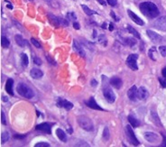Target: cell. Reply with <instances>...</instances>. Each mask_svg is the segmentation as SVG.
Masks as SVG:
<instances>
[{"mask_svg": "<svg viewBox=\"0 0 166 147\" xmlns=\"http://www.w3.org/2000/svg\"><path fill=\"white\" fill-rule=\"evenodd\" d=\"M139 9L141 13L145 15L148 18H155L160 14V11L158 9L157 5L153 2H143L139 5Z\"/></svg>", "mask_w": 166, "mask_h": 147, "instance_id": "cell-1", "label": "cell"}, {"mask_svg": "<svg viewBox=\"0 0 166 147\" xmlns=\"http://www.w3.org/2000/svg\"><path fill=\"white\" fill-rule=\"evenodd\" d=\"M103 78V94L105 98L107 99V101L109 103H114L116 100V95L113 92L112 89L110 88L108 85V82L107 83V78L105 76L102 77Z\"/></svg>", "mask_w": 166, "mask_h": 147, "instance_id": "cell-2", "label": "cell"}, {"mask_svg": "<svg viewBox=\"0 0 166 147\" xmlns=\"http://www.w3.org/2000/svg\"><path fill=\"white\" fill-rule=\"evenodd\" d=\"M77 121H78L79 126L83 130L89 131V132L94 130V125L91 119L89 118L88 117H86V115H80V117L77 118Z\"/></svg>", "mask_w": 166, "mask_h": 147, "instance_id": "cell-3", "label": "cell"}, {"mask_svg": "<svg viewBox=\"0 0 166 147\" xmlns=\"http://www.w3.org/2000/svg\"><path fill=\"white\" fill-rule=\"evenodd\" d=\"M17 91L18 92V94L20 96L25 98H28V99L32 98L34 96V93L33 89H32L31 88H29L27 85L23 84V83H19L17 85Z\"/></svg>", "mask_w": 166, "mask_h": 147, "instance_id": "cell-4", "label": "cell"}, {"mask_svg": "<svg viewBox=\"0 0 166 147\" xmlns=\"http://www.w3.org/2000/svg\"><path fill=\"white\" fill-rule=\"evenodd\" d=\"M137 59L138 55L137 54H130V55L126 59V65H127L132 71H137L138 66H137Z\"/></svg>", "mask_w": 166, "mask_h": 147, "instance_id": "cell-5", "label": "cell"}, {"mask_svg": "<svg viewBox=\"0 0 166 147\" xmlns=\"http://www.w3.org/2000/svg\"><path fill=\"white\" fill-rule=\"evenodd\" d=\"M126 135H127V137H128V140L130 141L131 144H133L134 145H138L140 143L138 141V139L136 138L135 133H134V131L132 129V126L131 125H128L126 126Z\"/></svg>", "mask_w": 166, "mask_h": 147, "instance_id": "cell-6", "label": "cell"}, {"mask_svg": "<svg viewBox=\"0 0 166 147\" xmlns=\"http://www.w3.org/2000/svg\"><path fill=\"white\" fill-rule=\"evenodd\" d=\"M56 105L59 107L65 108L66 110H70V109H72V108H73V104L72 103H70L69 100L64 99V98H57Z\"/></svg>", "mask_w": 166, "mask_h": 147, "instance_id": "cell-7", "label": "cell"}, {"mask_svg": "<svg viewBox=\"0 0 166 147\" xmlns=\"http://www.w3.org/2000/svg\"><path fill=\"white\" fill-rule=\"evenodd\" d=\"M146 33H147L148 37L152 40L153 43H163V38L160 34H158L157 33L154 32V31H152V30H147Z\"/></svg>", "mask_w": 166, "mask_h": 147, "instance_id": "cell-8", "label": "cell"}, {"mask_svg": "<svg viewBox=\"0 0 166 147\" xmlns=\"http://www.w3.org/2000/svg\"><path fill=\"white\" fill-rule=\"evenodd\" d=\"M52 125H51L50 123H42L40 125H37L35 126V129L50 135V134H52Z\"/></svg>", "mask_w": 166, "mask_h": 147, "instance_id": "cell-9", "label": "cell"}, {"mask_svg": "<svg viewBox=\"0 0 166 147\" xmlns=\"http://www.w3.org/2000/svg\"><path fill=\"white\" fill-rule=\"evenodd\" d=\"M154 26L161 31H166V16H162L154 22Z\"/></svg>", "mask_w": 166, "mask_h": 147, "instance_id": "cell-10", "label": "cell"}, {"mask_svg": "<svg viewBox=\"0 0 166 147\" xmlns=\"http://www.w3.org/2000/svg\"><path fill=\"white\" fill-rule=\"evenodd\" d=\"M145 138L149 143H157L159 141V135L153 132H145Z\"/></svg>", "mask_w": 166, "mask_h": 147, "instance_id": "cell-11", "label": "cell"}, {"mask_svg": "<svg viewBox=\"0 0 166 147\" xmlns=\"http://www.w3.org/2000/svg\"><path fill=\"white\" fill-rule=\"evenodd\" d=\"M109 83L111 85L112 87H114L115 89H120L123 85V81L120 78H118V77H112L111 79L109 80Z\"/></svg>", "mask_w": 166, "mask_h": 147, "instance_id": "cell-12", "label": "cell"}, {"mask_svg": "<svg viewBox=\"0 0 166 147\" xmlns=\"http://www.w3.org/2000/svg\"><path fill=\"white\" fill-rule=\"evenodd\" d=\"M127 13H128V15L131 18V20H133V22H135L136 25H145L144 21L142 20L139 16H137V15L134 12H132L131 10H127Z\"/></svg>", "mask_w": 166, "mask_h": 147, "instance_id": "cell-13", "label": "cell"}, {"mask_svg": "<svg viewBox=\"0 0 166 147\" xmlns=\"http://www.w3.org/2000/svg\"><path fill=\"white\" fill-rule=\"evenodd\" d=\"M85 104L88 106L89 107L92 108V109H96V110H103V108H102L101 106H99L98 105V103L96 102V100H95V98L93 97H91L90 98L89 101H85Z\"/></svg>", "mask_w": 166, "mask_h": 147, "instance_id": "cell-14", "label": "cell"}, {"mask_svg": "<svg viewBox=\"0 0 166 147\" xmlns=\"http://www.w3.org/2000/svg\"><path fill=\"white\" fill-rule=\"evenodd\" d=\"M73 49H74V51L79 54L80 56H81V57H85V52H84V50H83V48H82V46L80 44V43H79L77 40H74L73 41Z\"/></svg>", "mask_w": 166, "mask_h": 147, "instance_id": "cell-15", "label": "cell"}, {"mask_svg": "<svg viewBox=\"0 0 166 147\" xmlns=\"http://www.w3.org/2000/svg\"><path fill=\"white\" fill-rule=\"evenodd\" d=\"M148 97H149V93L147 89L145 87H140L137 90V98L139 99L144 100V99H146Z\"/></svg>", "mask_w": 166, "mask_h": 147, "instance_id": "cell-16", "label": "cell"}, {"mask_svg": "<svg viewBox=\"0 0 166 147\" xmlns=\"http://www.w3.org/2000/svg\"><path fill=\"white\" fill-rule=\"evenodd\" d=\"M137 88H136V86H133L132 88H130L129 89H128V91H127V96H128V98H129V99L130 100H136V98H137Z\"/></svg>", "mask_w": 166, "mask_h": 147, "instance_id": "cell-17", "label": "cell"}, {"mask_svg": "<svg viewBox=\"0 0 166 147\" xmlns=\"http://www.w3.org/2000/svg\"><path fill=\"white\" fill-rule=\"evenodd\" d=\"M30 75L32 78H34V79H41L43 76V72L41 71V69L34 68V69H32V71H30Z\"/></svg>", "mask_w": 166, "mask_h": 147, "instance_id": "cell-18", "label": "cell"}, {"mask_svg": "<svg viewBox=\"0 0 166 147\" xmlns=\"http://www.w3.org/2000/svg\"><path fill=\"white\" fill-rule=\"evenodd\" d=\"M13 86H14V80L12 79H8L6 80V90L10 96H14Z\"/></svg>", "mask_w": 166, "mask_h": 147, "instance_id": "cell-19", "label": "cell"}, {"mask_svg": "<svg viewBox=\"0 0 166 147\" xmlns=\"http://www.w3.org/2000/svg\"><path fill=\"white\" fill-rule=\"evenodd\" d=\"M128 121H129L130 125L133 127H137V126H140V121L134 115H129V117H128Z\"/></svg>", "mask_w": 166, "mask_h": 147, "instance_id": "cell-20", "label": "cell"}, {"mask_svg": "<svg viewBox=\"0 0 166 147\" xmlns=\"http://www.w3.org/2000/svg\"><path fill=\"white\" fill-rule=\"evenodd\" d=\"M56 135H57V136H58V138L60 139L61 141H62V142H67V135H66V134H65V132L63 131L62 129H61V128H58L57 130H56Z\"/></svg>", "mask_w": 166, "mask_h": 147, "instance_id": "cell-21", "label": "cell"}, {"mask_svg": "<svg viewBox=\"0 0 166 147\" xmlns=\"http://www.w3.org/2000/svg\"><path fill=\"white\" fill-rule=\"evenodd\" d=\"M14 39H15V42H17V43L21 46V47H25V46L28 43L27 41H25L23 38L22 37V35L20 34H17V35H15L14 36Z\"/></svg>", "mask_w": 166, "mask_h": 147, "instance_id": "cell-22", "label": "cell"}, {"mask_svg": "<svg viewBox=\"0 0 166 147\" xmlns=\"http://www.w3.org/2000/svg\"><path fill=\"white\" fill-rule=\"evenodd\" d=\"M148 55L150 57V59H152L153 60H157V51L155 47H152L149 50Z\"/></svg>", "mask_w": 166, "mask_h": 147, "instance_id": "cell-23", "label": "cell"}, {"mask_svg": "<svg viewBox=\"0 0 166 147\" xmlns=\"http://www.w3.org/2000/svg\"><path fill=\"white\" fill-rule=\"evenodd\" d=\"M48 17L50 19V22L52 23V25H56V26H60V18L59 17H56V16H54V15L52 14H49L48 15Z\"/></svg>", "mask_w": 166, "mask_h": 147, "instance_id": "cell-24", "label": "cell"}, {"mask_svg": "<svg viewBox=\"0 0 166 147\" xmlns=\"http://www.w3.org/2000/svg\"><path fill=\"white\" fill-rule=\"evenodd\" d=\"M127 31L130 33V34H133L134 36H135L136 38H137V39H140L141 38V36H140V34L137 32V31L134 28V27H132L131 25H127Z\"/></svg>", "mask_w": 166, "mask_h": 147, "instance_id": "cell-25", "label": "cell"}, {"mask_svg": "<svg viewBox=\"0 0 166 147\" xmlns=\"http://www.w3.org/2000/svg\"><path fill=\"white\" fill-rule=\"evenodd\" d=\"M81 6H82V9H83V11L85 12L86 14H88V15H93V14H97V12H95V11L91 10L90 7H88V6L85 5H81Z\"/></svg>", "mask_w": 166, "mask_h": 147, "instance_id": "cell-26", "label": "cell"}, {"mask_svg": "<svg viewBox=\"0 0 166 147\" xmlns=\"http://www.w3.org/2000/svg\"><path fill=\"white\" fill-rule=\"evenodd\" d=\"M1 45L4 48H8L10 45V41L7 37L6 36H2V41H1Z\"/></svg>", "mask_w": 166, "mask_h": 147, "instance_id": "cell-27", "label": "cell"}, {"mask_svg": "<svg viewBox=\"0 0 166 147\" xmlns=\"http://www.w3.org/2000/svg\"><path fill=\"white\" fill-rule=\"evenodd\" d=\"M10 139V135L9 133L7 132V131H5V132L2 133V135H1V142L2 144H5L6 142H7Z\"/></svg>", "mask_w": 166, "mask_h": 147, "instance_id": "cell-28", "label": "cell"}, {"mask_svg": "<svg viewBox=\"0 0 166 147\" xmlns=\"http://www.w3.org/2000/svg\"><path fill=\"white\" fill-rule=\"evenodd\" d=\"M21 60H22V65L23 67H26L28 65V63H29L28 56L26 55L25 53H22L21 54Z\"/></svg>", "mask_w": 166, "mask_h": 147, "instance_id": "cell-29", "label": "cell"}, {"mask_svg": "<svg viewBox=\"0 0 166 147\" xmlns=\"http://www.w3.org/2000/svg\"><path fill=\"white\" fill-rule=\"evenodd\" d=\"M151 117L154 120V122L156 124L157 126H162V124H161V121H160V118L158 117V115L155 112H151Z\"/></svg>", "mask_w": 166, "mask_h": 147, "instance_id": "cell-30", "label": "cell"}, {"mask_svg": "<svg viewBox=\"0 0 166 147\" xmlns=\"http://www.w3.org/2000/svg\"><path fill=\"white\" fill-rule=\"evenodd\" d=\"M124 42H125V44H127V45H129V46H134L135 44H136V41L135 40V39H133V38H125L124 39Z\"/></svg>", "mask_w": 166, "mask_h": 147, "instance_id": "cell-31", "label": "cell"}, {"mask_svg": "<svg viewBox=\"0 0 166 147\" xmlns=\"http://www.w3.org/2000/svg\"><path fill=\"white\" fill-rule=\"evenodd\" d=\"M67 18L70 21H73V22H75V20H77V16H76L74 12H69L67 14Z\"/></svg>", "mask_w": 166, "mask_h": 147, "instance_id": "cell-32", "label": "cell"}, {"mask_svg": "<svg viewBox=\"0 0 166 147\" xmlns=\"http://www.w3.org/2000/svg\"><path fill=\"white\" fill-rule=\"evenodd\" d=\"M103 139H104V141H108V139H109V130L107 127H105L104 129V132H103Z\"/></svg>", "mask_w": 166, "mask_h": 147, "instance_id": "cell-33", "label": "cell"}, {"mask_svg": "<svg viewBox=\"0 0 166 147\" xmlns=\"http://www.w3.org/2000/svg\"><path fill=\"white\" fill-rule=\"evenodd\" d=\"M98 42L99 43H102L103 45H107V38L104 34H100L98 37Z\"/></svg>", "mask_w": 166, "mask_h": 147, "instance_id": "cell-34", "label": "cell"}, {"mask_svg": "<svg viewBox=\"0 0 166 147\" xmlns=\"http://www.w3.org/2000/svg\"><path fill=\"white\" fill-rule=\"evenodd\" d=\"M159 52L162 54L163 57L166 56V46H160L159 47Z\"/></svg>", "mask_w": 166, "mask_h": 147, "instance_id": "cell-35", "label": "cell"}, {"mask_svg": "<svg viewBox=\"0 0 166 147\" xmlns=\"http://www.w3.org/2000/svg\"><path fill=\"white\" fill-rule=\"evenodd\" d=\"M35 147H49L50 144L46 142H41V143H38L34 145Z\"/></svg>", "mask_w": 166, "mask_h": 147, "instance_id": "cell-36", "label": "cell"}, {"mask_svg": "<svg viewBox=\"0 0 166 147\" xmlns=\"http://www.w3.org/2000/svg\"><path fill=\"white\" fill-rule=\"evenodd\" d=\"M31 43H33V44L35 46V47H37V48H41V47H42L41 44L39 43V42H38L37 40H35L34 38H32V39H31Z\"/></svg>", "mask_w": 166, "mask_h": 147, "instance_id": "cell-37", "label": "cell"}, {"mask_svg": "<svg viewBox=\"0 0 166 147\" xmlns=\"http://www.w3.org/2000/svg\"><path fill=\"white\" fill-rule=\"evenodd\" d=\"M33 60H34V63H35L37 65H41L42 64V60L40 58H38L37 56H34L33 58Z\"/></svg>", "mask_w": 166, "mask_h": 147, "instance_id": "cell-38", "label": "cell"}, {"mask_svg": "<svg viewBox=\"0 0 166 147\" xmlns=\"http://www.w3.org/2000/svg\"><path fill=\"white\" fill-rule=\"evenodd\" d=\"M159 81L162 85L163 88H166V78H159Z\"/></svg>", "mask_w": 166, "mask_h": 147, "instance_id": "cell-39", "label": "cell"}, {"mask_svg": "<svg viewBox=\"0 0 166 147\" xmlns=\"http://www.w3.org/2000/svg\"><path fill=\"white\" fill-rule=\"evenodd\" d=\"M107 1L108 5L111 6H116L117 4V0H107Z\"/></svg>", "mask_w": 166, "mask_h": 147, "instance_id": "cell-40", "label": "cell"}, {"mask_svg": "<svg viewBox=\"0 0 166 147\" xmlns=\"http://www.w3.org/2000/svg\"><path fill=\"white\" fill-rule=\"evenodd\" d=\"M1 119H2V124H3V125H6V117H5L4 111L1 112Z\"/></svg>", "mask_w": 166, "mask_h": 147, "instance_id": "cell-41", "label": "cell"}, {"mask_svg": "<svg viewBox=\"0 0 166 147\" xmlns=\"http://www.w3.org/2000/svg\"><path fill=\"white\" fill-rule=\"evenodd\" d=\"M73 26H74V28H75L76 30H79V29L81 28L80 24H79V23H77V22H74V23H73Z\"/></svg>", "mask_w": 166, "mask_h": 147, "instance_id": "cell-42", "label": "cell"}, {"mask_svg": "<svg viewBox=\"0 0 166 147\" xmlns=\"http://www.w3.org/2000/svg\"><path fill=\"white\" fill-rule=\"evenodd\" d=\"M97 85H98V82H97L96 80H91V86H92V87H96Z\"/></svg>", "mask_w": 166, "mask_h": 147, "instance_id": "cell-43", "label": "cell"}, {"mask_svg": "<svg viewBox=\"0 0 166 147\" xmlns=\"http://www.w3.org/2000/svg\"><path fill=\"white\" fill-rule=\"evenodd\" d=\"M111 15H112V17H113L116 21H119V18H118V17L116 16V15L114 14V12H113V11H111Z\"/></svg>", "mask_w": 166, "mask_h": 147, "instance_id": "cell-44", "label": "cell"}, {"mask_svg": "<svg viewBox=\"0 0 166 147\" xmlns=\"http://www.w3.org/2000/svg\"><path fill=\"white\" fill-rule=\"evenodd\" d=\"M163 141L162 146H166V135H163Z\"/></svg>", "mask_w": 166, "mask_h": 147, "instance_id": "cell-45", "label": "cell"}, {"mask_svg": "<svg viewBox=\"0 0 166 147\" xmlns=\"http://www.w3.org/2000/svg\"><path fill=\"white\" fill-rule=\"evenodd\" d=\"M162 74H163V76L164 77V78H166V67H164V68L163 69V71H162Z\"/></svg>", "mask_w": 166, "mask_h": 147, "instance_id": "cell-46", "label": "cell"}, {"mask_svg": "<svg viewBox=\"0 0 166 147\" xmlns=\"http://www.w3.org/2000/svg\"><path fill=\"white\" fill-rule=\"evenodd\" d=\"M46 58H47V60H48L49 63H54V65H55V61H54L52 59H50V57H49V56H46Z\"/></svg>", "mask_w": 166, "mask_h": 147, "instance_id": "cell-47", "label": "cell"}, {"mask_svg": "<svg viewBox=\"0 0 166 147\" xmlns=\"http://www.w3.org/2000/svg\"><path fill=\"white\" fill-rule=\"evenodd\" d=\"M97 1L99 3V4H101V5H106V2L104 1V0H97Z\"/></svg>", "mask_w": 166, "mask_h": 147, "instance_id": "cell-48", "label": "cell"}, {"mask_svg": "<svg viewBox=\"0 0 166 147\" xmlns=\"http://www.w3.org/2000/svg\"><path fill=\"white\" fill-rule=\"evenodd\" d=\"M92 37L94 38V39L97 37V31H96V30H94V31H93V35H92Z\"/></svg>", "mask_w": 166, "mask_h": 147, "instance_id": "cell-49", "label": "cell"}, {"mask_svg": "<svg viewBox=\"0 0 166 147\" xmlns=\"http://www.w3.org/2000/svg\"><path fill=\"white\" fill-rule=\"evenodd\" d=\"M113 29H114L113 24H112V23H110V25H109V30H110V31H113Z\"/></svg>", "mask_w": 166, "mask_h": 147, "instance_id": "cell-50", "label": "cell"}, {"mask_svg": "<svg viewBox=\"0 0 166 147\" xmlns=\"http://www.w3.org/2000/svg\"><path fill=\"white\" fill-rule=\"evenodd\" d=\"M3 100H4L5 102L8 101V98H6V97H4V96H3Z\"/></svg>", "mask_w": 166, "mask_h": 147, "instance_id": "cell-51", "label": "cell"}, {"mask_svg": "<svg viewBox=\"0 0 166 147\" xmlns=\"http://www.w3.org/2000/svg\"><path fill=\"white\" fill-rule=\"evenodd\" d=\"M46 1H48V2H50V1H51V0H46Z\"/></svg>", "mask_w": 166, "mask_h": 147, "instance_id": "cell-52", "label": "cell"}]
</instances>
